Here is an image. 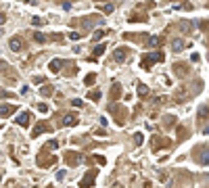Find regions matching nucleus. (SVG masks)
<instances>
[{
    "label": "nucleus",
    "mask_w": 209,
    "mask_h": 188,
    "mask_svg": "<svg viewBox=\"0 0 209 188\" xmlns=\"http://www.w3.org/2000/svg\"><path fill=\"white\" fill-rule=\"evenodd\" d=\"M100 11H103L104 15H109V13H113V11H115V4H111V2H109V4H104Z\"/></svg>",
    "instance_id": "5701e85b"
},
{
    "label": "nucleus",
    "mask_w": 209,
    "mask_h": 188,
    "mask_svg": "<svg viewBox=\"0 0 209 188\" xmlns=\"http://www.w3.org/2000/svg\"><path fill=\"white\" fill-rule=\"evenodd\" d=\"M142 142H144V134H142V132H136V134H134V144L140 146Z\"/></svg>",
    "instance_id": "f3484780"
},
{
    "label": "nucleus",
    "mask_w": 209,
    "mask_h": 188,
    "mask_svg": "<svg viewBox=\"0 0 209 188\" xmlns=\"http://www.w3.org/2000/svg\"><path fill=\"white\" fill-rule=\"evenodd\" d=\"M34 40L38 42V44H44V42H46V36L40 34V31H36V34H34Z\"/></svg>",
    "instance_id": "412c9836"
},
{
    "label": "nucleus",
    "mask_w": 209,
    "mask_h": 188,
    "mask_svg": "<svg viewBox=\"0 0 209 188\" xmlns=\"http://www.w3.org/2000/svg\"><path fill=\"white\" fill-rule=\"evenodd\" d=\"M55 148H59V142H56V140H50L48 144H46V151H55Z\"/></svg>",
    "instance_id": "c85d7f7f"
},
{
    "label": "nucleus",
    "mask_w": 209,
    "mask_h": 188,
    "mask_svg": "<svg viewBox=\"0 0 209 188\" xmlns=\"http://www.w3.org/2000/svg\"><path fill=\"white\" fill-rule=\"evenodd\" d=\"M103 15H92V17H86V21H82L84 29H92L94 25H103Z\"/></svg>",
    "instance_id": "7ed1b4c3"
},
{
    "label": "nucleus",
    "mask_w": 209,
    "mask_h": 188,
    "mask_svg": "<svg viewBox=\"0 0 209 188\" xmlns=\"http://www.w3.org/2000/svg\"><path fill=\"white\" fill-rule=\"evenodd\" d=\"M84 161V155L82 153H77V151H69V153L65 155V163L69 167H75V165H80Z\"/></svg>",
    "instance_id": "f03ea898"
},
{
    "label": "nucleus",
    "mask_w": 209,
    "mask_h": 188,
    "mask_svg": "<svg viewBox=\"0 0 209 188\" xmlns=\"http://www.w3.org/2000/svg\"><path fill=\"white\" fill-rule=\"evenodd\" d=\"M4 21H7V17H4V15L0 13V27H2V25H4Z\"/></svg>",
    "instance_id": "4c0bfd02"
},
{
    "label": "nucleus",
    "mask_w": 209,
    "mask_h": 188,
    "mask_svg": "<svg viewBox=\"0 0 209 188\" xmlns=\"http://www.w3.org/2000/svg\"><path fill=\"white\" fill-rule=\"evenodd\" d=\"M0 180H2V174H0Z\"/></svg>",
    "instance_id": "58836bf2"
},
{
    "label": "nucleus",
    "mask_w": 209,
    "mask_h": 188,
    "mask_svg": "<svg viewBox=\"0 0 209 188\" xmlns=\"http://www.w3.org/2000/svg\"><path fill=\"white\" fill-rule=\"evenodd\" d=\"M128 55H130V48H128V46H119V48H115V61L117 63H124L125 59H128Z\"/></svg>",
    "instance_id": "39448f33"
},
{
    "label": "nucleus",
    "mask_w": 209,
    "mask_h": 188,
    "mask_svg": "<svg viewBox=\"0 0 209 188\" xmlns=\"http://www.w3.org/2000/svg\"><path fill=\"white\" fill-rule=\"evenodd\" d=\"M119 96H121V88H119V84H115L111 88V98L115 100V98H119Z\"/></svg>",
    "instance_id": "2eb2a0df"
},
{
    "label": "nucleus",
    "mask_w": 209,
    "mask_h": 188,
    "mask_svg": "<svg viewBox=\"0 0 209 188\" xmlns=\"http://www.w3.org/2000/svg\"><path fill=\"white\" fill-rule=\"evenodd\" d=\"M52 86H44V88H42V94H44V96H50V94H52Z\"/></svg>",
    "instance_id": "c756f323"
},
{
    "label": "nucleus",
    "mask_w": 209,
    "mask_h": 188,
    "mask_svg": "<svg viewBox=\"0 0 209 188\" xmlns=\"http://www.w3.org/2000/svg\"><path fill=\"white\" fill-rule=\"evenodd\" d=\"M161 61H163V55H161V52H153V55H148V56L142 59L140 67H142V69H151L155 63H161Z\"/></svg>",
    "instance_id": "f257e3e1"
},
{
    "label": "nucleus",
    "mask_w": 209,
    "mask_h": 188,
    "mask_svg": "<svg viewBox=\"0 0 209 188\" xmlns=\"http://www.w3.org/2000/svg\"><path fill=\"white\" fill-rule=\"evenodd\" d=\"M32 23L40 27V25H46V19H42V17H34V19H32Z\"/></svg>",
    "instance_id": "393cba45"
},
{
    "label": "nucleus",
    "mask_w": 209,
    "mask_h": 188,
    "mask_svg": "<svg viewBox=\"0 0 209 188\" xmlns=\"http://www.w3.org/2000/svg\"><path fill=\"white\" fill-rule=\"evenodd\" d=\"M94 82H96V73H88V75L84 77V84H86V86H92Z\"/></svg>",
    "instance_id": "dca6fc26"
},
{
    "label": "nucleus",
    "mask_w": 209,
    "mask_h": 188,
    "mask_svg": "<svg viewBox=\"0 0 209 188\" xmlns=\"http://www.w3.org/2000/svg\"><path fill=\"white\" fill-rule=\"evenodd\" d=\"M88 98H90V100H98V98H100V90H92L90 94H88Z\"/></svg>",
    "instance_id": "a878e982"
},
{
    "label": "nucleus",
    "mask_w": 209,
    "mask_h": 188,
    "mask_svg": "<svg viewBox=\"0 0 209 188\" xmlns=\"http://www.w3.org/2000/svg\"><path fill=\"white\" fill-rule=\"evenodd\" d=\"M201 163H203V165H207V163H209V157H207V146H203V153H201Z\"/></svg>",
    "instance_id": "4be33fe9"
},
{
    "label": "nucleus",
    "mask_w": 209,
    "mask_h": 188,
    "mask_svg": "<svg viewBox=\"0 0 209 188\" xmlns=\"http://www.w3.org/2000/svg\"><path fill=\"white\" fill-rule=\"evenodd\" d=\"M77 121H80V119H77V115H73V113H67V115L63 117V123H65V125H69V128L77 125Z\"/></svg>",
    "instance_id": "6e6552de"
},
{
    "label": "nucleus",
    "mask_w": 209,
    "mask_h": 188,
    "mask_svg": "<svg viewBox=\"0 0 209 188\" xmlns=\"http://www.w3.org/2000/svg\"><path fill=\"white\" fill-rule=\"evenodd\" d=\"M104 34H107V29H96V31H94V36H92V38H94V40H100V38H103Z\"/></svg>",
    "instance_id": "bb28decb"
},
{
    "label": "nucleus",
    "mask_w": 209,
    "mask_h": 188,
    "mask_svg": "<svg viewBox=\"0 0 209 188\" xmlns=\"http://www.w3.org/2000/svg\"><path fill=\"white\" fill-rule=\"evenodd\" d=\"M199 59H201V56L197 55V52H192V56H190V61H192V63H197V61H199Z\"/></svg>",
    "instance_id": "e433bc0d"
},
{
    "label": "nucleus",
    "mask_w": 209,
    "mask_h": 188,
    "mask_svg": "<svg viewBox=\"0 0 209 188\" xmlns=\"http://www.w3.org/2000/svg\"><path fill=\"white\" fill-rule=\"evenodd\" d=\"M199 119H207V104H203L201 111H199Z\"/></svg>",
    "instance_id": "cd10ccee"
},
{
    "label": "nucleus",
    "mask_w": 209,
    "mask_h": 188,
    "mask_svg": "<svg viewBox=\"0 0 209 188\" xmlns=\"http://www.w3.org/2000/svg\"><path fill=\"white\" fill-rule=\"evenodd\" d=\"M29 117H32V115H29L27 111H23V113H19V115H17V119H15V121H17L21 128H27V125H29Z\"/></svg>",
    "instance_id": "0eeeda50"
},
{
    "label": "nucleus",
    "mask_w": 209,
    "mask_h": 188,
    "mask_svg": "<svg viewBox=\"0 0 209 188\" xmlns=\"http://www.w3.org/2000/svg\"><path fill=\"white\" fill-rule=\"evenodd\" d=\"M46 130H48V125L44 123V121H40V123H38V125H36V128H34V132H32V136H34V138H36V136H40V134H44V132H46Z\"/></svg>",
    "instance_id": "f8f14e48"
},
{
    "label": "nucleus",
    "mask_w": 209,
    "mask_h": 188,
    "mask_svg": "<svg viewBox=\"0 0 209 188\" xmlns=\"http://www.w3.org/2000/svg\"><path fill=\"white\" fill-rule=\"evenodd\" d=\"M96 174H98V169H90V171L82 178L80 186H82V188H92V186H94V180H96Z\"/></svg>",
    "instance_id": "20e7f679"
},
{
    "label": "nucleus",
    "mask_w": 209,
    "mask_h": 188,
    "mask_svg": "<svg viewBox=\"0 0 209 188\" xmlns=\"http://www.w3.org/2000/svg\"><path fill=\"white\" fill-rule=\"evenodd\" d=\"M80 38H82V34H80V31H71V34H69V40H73V42L80 40Z\"/></svg>",
    "instance_id": "2f4dec72"
},
{
    "label": "nucleus",
    "mask_w": 209,
    "mask_h": 188,
    "mask_svg": "<svg viewBox=\"0 0 209 188\" xmlns=\"http://www.w3.org/2000/svg\"><path fill=\"white\" fill-rule=\"evenodd\" d=\"M15 111H17V107H15V104H0V117H2V119L8 117V115H13Z\"/></svg>",
    "instance_id": "423d86ee"
},
{
    "label": "nucleus",
    "mask_w": 209,
    "mask_h": 188,
    "mask_svg": "<svg viewBox=\"0 0 209 188\" xmlns=\"http://www.w3.org/2000/svg\"><path fill=\"white\" fill-rule=\"evenodd\" d=\"M34 84H44V77H42V75H36L34 77Z\"/></svg>",
    "instance_id": "c9c22d12"
},
{
    "label": "nucleus",
    "mask_w": 209,
    "mask_h": 188,
    "mask_svg": "<svg viewBox=\"0 0 209 188\" xmlns=\"http://www.w3.org/2000/svg\"><path fill=\"white\" fill-rule=\"evenodd\" d=\"M180 27L184 29V31H190V27H192V25H190L188 21H182V23H180Z\"/></svg>",
    "instance_id": "473e14b6"
},
{
    "label": "nucleus",
    "mask_w": 209,
    "mask_h": 188,
    "mask_svg": "<svg viewBox=\"0 0 209 188\" xmlns=\"http://www.w3.org/2000/svg\"><path fill=\"white\" fill-rule=\"evenodd\" d=\"M172 50H174V52H182V50H184V40H182V38H174V40H172Z\"/></svg>",
    "instance_id": "9d476101"
},
{
    "label": "nucleus",
    "mask_w": 209,
    "mask_h": 188,
    "mask_svg": "<svg viewBox=\"0 0 209 188\" xmlns=\"http://www.w3.org/2000/svg\"><path fill=\"white\" fill-rule=\"evenodd\" d=\"M136 92H138V96H146V94H148V86H144V84H138Z\"/></svg>",
    "instance_id": "a211bd4d"
},
{
    "label": "nucleus",
    "mask_w": 209,
    "mask_h": 188,
    "mask_svg": "<svg viewBox=\"0 0 209 188\" xmlns=\"http://www.w3.org/2000/svg\"><path fill=\"white\" fill-rule=\"evenodd\" d=\"M71 104L80 109V107H84V100H82V98H73V100H71Z\"/></svg>",
    "instance_id": "7c9ffc66"
},
{
    "label": "nucleus",
    "mask_w": 209,
    "mask_h": 188,
    "mask_svg": "<svg viewBox=\"0 0 209 188\" xmlns=\"http://www.w3.org/2000/svg\"><path fill=\"white\" fill-rule=\"evenodd\" d=\"M148 46H151V48H159L161 46V38L159 36H151V38H148Z\"/></svg>",
    "instance_id": "ddd939ff"
},
{
    "label": "nucleus",
    "mask_w": 209,
    "mask_h": 188,
    "mask_svg": "<svg viewBox=\"0 0 209 188\" xmlns=\"http://www.w3.org/2000/svg\"><path fill=\"white\" fill-rule=\"evenodd\" d=\"M56 161V157H52V155H50L48 159H44V157H42L40 161H38V163H40V165H52V163H55Z\"/></svg>",
    "instance_id": "aec40b11"
},
{
    "label": "nucleus",
    "mask_w": 209,
    "mask_h": 188,
    "mask_svg": "<svg viewBox=\"0 0 209 188\" xmlns=\"http://www.w3.org/2000/svg\"><path fill=\"white\" fill-rule=\"evenodd\" d=\"M104 50H107V44H104V42H100L96 48H94V56H100V55L104 52Z\"/></svg>",
    "instance_id": "6ab92c4d"
},
{
    "label": "nucleus",
    "mask_w": 209,
    "mask_h": 188,
    "mask_svg": "<svg viewBox=\"0 0 209 188\" xmlns=\"http://www.w3.org/2000/svg\"><path fill=\"white\" fill-rule=\"evenodd\" d=\"M94 159H96V163H100V165H104V163H107V159H104L103 155H96Z\"/></svg>",
    "instance_id": "72a5a7b5"
},
{
    "label": "nucleus",
    "mask_w": 209,
    "mask_h": 188,
    "mask_svg": "<svg viewBox=\"0 0 209 188\" xmlns=\"http://www.w3.org/2000/svg\"><path fill=\"white\" fill-rule=\"evenodd\" d=\"M38 111H40V113H46V111H48V104H44V103L38 104Z\"/></svg>",
    "instance_id": "f704fd0d"
},
{
    "label": "nucleus",
    "mask_w": 209,
    "mask_h": 188,
    "mask_svg": "<svg viewBox=\"0 0 209 188\" xmlns=\"http://www.w3.org/2000/svg\"><path fill=\"white\" fill-rule=\"evenodd\" d=\"M8 46H11V50H13V52H19V50L23 48V42H21L19 38H11V42H8Z\"/></svg>",
    "instance_id": "9b49d317"
},
{
    "label": "nucleus",
    "mask_w": 209,
    "mask_h": 188,
    "mask_svg": "<svg viewBox=\"0 0 209 188\" xmlns=\"http://www.w3.org/2000/svg\"><path fill=\"white\" fill-rule=\"evenodd\" d=\"M63 59H52V61H50V65H48V69L52 71V73H59V71H61V67H63Z\"/></svg>",
    "instance_id": "1a4fd4ad"
},
{
    "label": "nucleus",
    "mask_w": 209,
    "mask_h": 188,
    "mask_svg": "<svg viewBox=\"0 0 209 188\" xmlns=\"http://www.w3.org/2000/svg\"><path fill=\"white\" fill-rule=\"evenodd\" d=\"M174 69H176V73H178V75H186V71H188L184 65H176Z\"/></svg>",
    "instance_id": "b1692460"
},
{
    "label": "nucleus",
    "mask_w": 209,
    "mask_h": 188,
    "mask_svg": "<svg viewBox=\"0 0 209 188\" xmlns=\"http://www.w3.org/2000/svg\"><path fill=\"white\" fill-rule=\"evenodd\" d=\"M163 125H165V128L176 125V117H174V115H165V117H163Z\"/></svg>",
    "instance_id": "4468645a"
}]
</instances>
